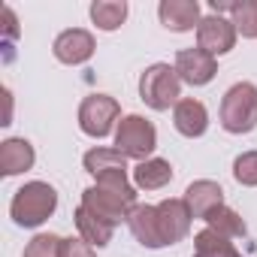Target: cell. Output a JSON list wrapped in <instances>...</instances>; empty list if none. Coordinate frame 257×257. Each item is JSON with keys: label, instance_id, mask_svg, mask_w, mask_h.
Returning a JSON list of instances; mask_svg holds the SVG:
<instances>
[{"label": "cell", "instance_id": "1", "mask_svg": "<svg viewBox=\"0 0 257 257\" xmlns=\"http://www.w3.org/2000/svg\"><path fill=\"white\" fill-rule=\"evenodd\" d=\"M94 218L106 221V224H121L131 218V212L140 206L137 203V185H131L127 173H112L97 179V185L82 191V203Z\"/></svg>", "mask_w": 257, "mask_h": 257}, {"label": "cell", "instance_id": "2", "mask_svg": "<svg viewBox=\"0 0 257 257\" xmlns=\"http://www.w3.org/2000/svg\"><path fill=\"white\" fill-rule=\"evenodd\" d=\"M58 209V191L49 182H28L13 194L10 203V215L19 227L34 230L40 224H46Z\"/></svg>", "mask_w": 257, "mask_h": 257}, {"label": "cell", "instance_id": "3", "mask_svg": "<svg viewBox=\"0 0 257 257\" xmlns=\"http://www.w3.org/2000/svg\"><path fill=\"white\" fill-rule=\"evenodd\" d=\"M221 127L227 134H251L257 127V85L236 82L221 97Z\"/></svg>", "mask_w": 257, "mask_h": 257}, {"label": "cell", "instance_id": "4", "mask_svg": "<svg viewBox=\"0 0 257 257\" xmlns=\"http://www.w3.org/2000/svg\"><path fill=\"white\" fill-rule=\"evenodd\" d=\"M140 100L155 112L176 109V103L182 100V79H179L176 67H170V64L146 67V73L140 76Z\"/></svg>", "mask_w": 257, "mask_h": 257}, {"label": "cell", "instance_id": "5", "mask_svg": "<svg viewBox=\"0 0 257 257\" xmlns=\"http://www.w3.org/2000/svg\"><path fill=\"white\" fill-rule=\"evenodd\" d=\"M115 149L131 161H149L158 149V131L143 115H124L115 127Z\"/></svg>", "mask_w": 257, "mask_h": 257}, {"label": "cell", "instance_id": "6", "mask_svg": "<svg viewBox=\"0 0 257 257\" xmlns=\"http://www.w3.org/2000/svg\"><path fill=\"white\" fill-rule=\"evenodd\" d=\"M121 118V106L109 94H88L79 103V131L91 140H106Z\"/></svg>", "mask_w": 257, "mask_h": 257}, {"label": "cell", "instance_id": "7", "mask_svg": "<svg viewBox=\"0 0 257 257\" xmlns=\"http://www.w3.org/2000/svg\"><path fill=\"white\" fill-rule=\"evenodd\" d=\"M94 34L85 31V28H70V31H61L52 43V55L67 64V67H79V64H88L94 58Z\"/></svg>", "mask_w": 257, "mask_h": 257}, {"label": "cell", "instance_id": "8", "mask_svg": "<svg viewBox=\"0 0 257 257\" xmlns=\"http://www.w3.org/2000/svg\"><path fill=\"white\" fill-rule=\"evenodd\" d=\"M173 67H176L179 79L185 85H191V88H203V85H209L218 76V61L209 52H203V49H182V52H176V64Z\"/></svg>", "mask_w": 257, "mask_h": 257}, {"label": "cell", "instance_id": "9", "mask_svg": "<svg viewBox=\"0 0 257 257\" xmlns=\"http://www.w3.org/2000/svg\"><path fill=\"white\" fill-rule=\"evenodd\" d=\"M236 37L239 34H236V28H233L230 19H224V16H206L200 22V28H197V49H203L212 58H218V55L233 52Z\"/></svg>", "mask_w": 257, "mask_h": 257}, {"label": "cell", "instance_id": "10", "mask_svg": "<svg viewBox=\"0 0 257 257\" xmlns=\"http://www.w3.org/2000/svg\"><path fill=\"white\" fill-rule=\"evenodd\" d=\"M191 218L194 215H191L188 203L179 200V197H170V200L158 203V221H161V233H164L167 245H176L191 233Z\"/></svg>", "mask_w": 257, "mask_h": 257}, {"label": "cell", "instance_id": "11", "mask_svg": "<svg viewBox=\"0 0 257 257\" xmlns=\"http://www.w3.org/2000/svg\"><path fill=\"white\" fill-rule=\"evenodd\" d=\"M158 19H161V25H164L167 31H173V34H188V31L200 28V22H203L197 0H161Z\"/></svg>", "mask_w": 257, "mask_h": 257}, {"label": "cell", "instance_id": "12", "mask_svg": "<svg viewBox=\"0 0 257 257\" xmlns=\"http://www.w3.org/2000/svg\"><path fill=\"white\" fill-rule=\"evenodd\" d=\"M173 124H176V131L188 140H197L209 131V109L194 100V97H182L173 109Z\"/></svg>", "mask_w": 257, "mask_h": 257}, {"label": "cell", "instance_id": "13", "mask_svg": "<svg viewBox=\"0 0 257 257\" xmlns=\"http://www.w3.org/2000/svg\"><path fill=\"white\" fill-rule=\"evenodd\" d=\"M127 227H131L134 239L146 248H164V233H161V221H158V206H149V203H140L131 218H127Z\"/></svg>", "mask_w": 257, "mask_h": 257}, {"label": "cell", "instance_id": "14", "mask_svg": "<svg viewBox=\"0 0 257 257\" xmlns=\"http://www.w3.org/2000/svg\"><path fill=\"white\" fill-rule=\"evenodd\" d=\"M182 200L188 203V209H191L194 218H203V221H206L209 212H215L218 206H224V191H221V185L212 182V179H197V182L188 185V191H185Z\"/></svg>", "mask_w": 257, "mask_h": 257}, {"label": "cell", "instance_id": "15", "mask_svg": "<svg viewBox=\"0 0 257 257\" xmlns=\"http://www.w3.org/2000/svg\"><path fill=\"white\" fill-rule=\"evenodd\" d=\"M34 164H37V152H34V146L28 140L13 137V140L0 143V173H4L7 179L28 173Z\"/></svg>", "mask_w": 257, "mask_h": 257}, {"label": "cell", "instance_id": "16", "mask_svg": "<svg viewBox=\"0 0 257 257\" xmlns=\"http://www.w3.org/2000/svg\"><path fill=\"white\" fill-rule=\"evenodd\" d=\"M82 164H85V173L94 176V179H103V176H112V173H127V158L118 149H106V146H97V149L85 152Z\"/></svg>", "mask_w": 257, "mask_h": 257}, {"label": "cell", "instance_id": "17", "mask_svg": "<svg viewBox=\"0 0 257 257\" xmlns=\"http://www.w3.org/2000/svg\"><path fill=\"white\" fill-rule=\"evenodd\" d=\"M173 182V164L164 158H149L134 167V185L140 191H161Z\"/></svg>", "mask_w": 257, "mask_h": 257}, {"label": "cell", "instance_id": "18", "mask_svg": "<svg viewBox=\"0 0 257 257\" xmlns=\"http://www.w3.org/2000/svg\"><path fill=\"white\" fill-rule=\"evenodd\" d=\"M76 227H79V236L88 242V245H94V248H106L109 242H112V224H106V221H100V218H94L85 206H79L76 209Z\"/></svg>", "mask_w": 257, "mask_h": 257}, {"label": "cell", "instance_id": "19", "mask_svg": "<svg viewBox=\"0 0 257 257\" xmlns=\"http://www.w3.org/2000/svg\"><path fill=\"white\" fill-rule=\"evenodd\" d=\"M191 257H242V254L233 248V242L227 236L206 227L194 236V254Z\"/></svg>", "mask_w": 257, "mask_h": 257}, {"label": "cell", "instance_id": "20", "mask_svg": "<svg viewBox=\"0 0 257 257\" xmlns=\"http://www.w3.org/2000/svg\"><path fill=\"white\" fill-rule=\"evenodd\" d=\"M127 19V4L124 0H94L91 4V22L100 31H118Z\"/></svg>", "mask_w": 257, "mask_h": 257}, {"label": "cell", "instance_id": "21", "mask_svg": "<svg viewBox=\"0 0 257 257\" xmlns=\"http://www.w3.org/2000/svg\"><path fill=\"white\" fill-rule=\"evenodd\" d=\"M206 227H209V230H215V233H221V236H227V239H239V236H245V233H248V227H245L242 215H239L236 209H230V206H218L215 212H209Z\"/></svg>", "mask_w": 257, "mask_h": 257}, {"label": "cell", "instance_id": "22", "mask_svg": "<svg viewBox=\"0 0 257 257\" xmlns=\"http://www.w3.org/2000/svg\"><path fill=\"white\" fill-rule=\"evenodd\" d=\"M230 22L236 34H242L245 40H257V0H236Z\"/></svg>", "mask_w": 257, "mask_h": 257}, {"label": "cell", "instance_id": "23", "mask_svg": "<svg viewBox=\"0 0 257 257\" xmlns=\"http://www.w3.org/2000/svg\"><path fill=\"white\" fill-rule=\"evenodd\" d=\"M61 245H64L61 236H55V233H37L25 245V257H61Z\"/></svg>", "mask_w": 257, "mask_h": 257}, {"label": "cell", "instance_id": "24", "mask_svg": "<svg viewBox=\"0 0 257 257\" xmlns=\"http://www.w3.org/2000/svg\"><path fill=\"white\" fill-rule=\"evenodd\" d=\"M233 179L242 188H257V152H242L233 161Z\"/></svg>", "mask_w": 257, "mask_h": 257}, {"label": "cell", "instance_id": "25", "mask_svg": "<svg viewBox=\"0 0 257 257\" xmlns=\"http://www.w3.org/2000/svg\"><path fill=\"white\" fill-rule=\"evenodd\" d=\"M61 257H97V248L88 245L82 236H70L61 245Z\"/></svg>", "mask_w": 257, "mask_h": 257}, {"label": "cell", "instance_id": "26", "mask_svg": "<svg viewBox=\"0 0 257 257\" xmlns=\"http://www.w3.org/2000/svg\"><path fill=\"white\" fill-rule=\"evenodd\" d=\"M4 37H7V46L19 37V19L13 13V7H4Z\"/></svg>", "mask_w": 257, "mask_h": 257}, {"label": "cell", "instance_id": "27", "mask_svg": "<svg viewBox=\"0 0 257 257\" xmlns=\"http://www.w3.org/2000/svg\"><path fill=\"white\" fill-rule=\"evenodd\" d=\"M209 7H212V16H221V13H233L236 0H209Z\"/></svg>", "mask_w": 257, "mask_h": 257}, {"label": "cell", "instance_id": "28", "mask_svg": "<svg viewBox=\"0 0 257 257\" xmlns=\"http://www.w3.org/2000/svg\"><path fill=\"white\" fill-rule=\"evenodd\" d=\"M4 97H7V121L4 124H13V94H10V88L4 91Z\"/></svg>", "mask_w": 257, "mask_h": 257}]
</instances>
